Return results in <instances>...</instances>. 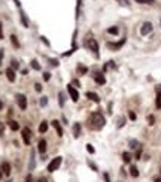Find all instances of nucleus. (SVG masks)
Listing matches in <instances>:
<instances>
[{
  "label": "nucleus",
  "instance_id": "54",
  "mask_svg": "<svg viewBox=\"0 0 161 182\" xmlns=\"http://www.w3.org/2000/svg\"><path fill=\"white\" fill-rule=\"evenodd\" d=\"M2 175H3V173H2V170H0V179H2Z\"/></svg>",
  "mask_w": 161,
  "mask_h": 182
},
{
  "label": "nucleus",
  "instance_id": "25",
  "mask_svg": "<svg viewBox=\"0 0 161 182\" xmlns=\"http://www.w3.org/2000/svg\"><path fill=\"white\" fill-rule=\"evenodd\" d=\"M139 146H140V143H139L137 140H130V148L136 149V148H139Z\"/></svg>",
  "mask_w": 161,
  "mask_h": 182
},
{
  "label": "nucleus",
  "instance_id": "32",
  "mask_svg": "<svg viewBox=\"0 0 161 182\" xmlns=\"http://www.w3.org/2000/svg\"><path fill=\"white\" fill-rule=\"evenodd\" d=\"M148 121H149V124L152 125V124L155 123V117H154V115H149V117H148Z\"/></svg>",
  "mask_w": 161,
  "mask_h": 182
},
{
  "label": "nucleus",
  "instance_id": "55",
  "mask_svg": "<svg viewBox=\"0 0 161 182\" xmlns=\"http://www.w3.org/2000/svg\"><path fill=\"white\" fill-rule=\"evenodd\" d=\"M8 182H11V181H8Z\"/></svg>",
  "mask_w": 161,
  "mask_h": 182
},
{
  "label": "nucleus",
  "instance_id": "2",
  "mask_svg": "<svg viewBox=\"0 0 161 182\" xmlns=\"http://www.w3.org/2000/svg\"><path fill=\"white\" fill-rule=\"evenodd\" d=\"M87 46L91 49L93 52H94V55L98 58V55H100V54H98V43H97V40L96 39H88L87 40Z\"/></svg>",
  "mask_w": 161,
  "mask_h": 182
},
{
  "label": "nucleus",
  "instance_id": "41",
  "mask_svg": "<svg viewBox=\"0 0 161 182\" xmlns=\"http://www.w3.org/2000/svg\"><path fill=\"white\" fill-rule=\"evenodd\" d=\"M51 64H52V66H58V60H54V58H51Z\"/></svg>",
  "mask_w": 161,
  "mask_h": 182
},
{
  "label": "nucleus",
  "instance_id": "3",
  "mask_svg": "<svg viewBox=\"0 0 161 182\" xmlns=\"http://www.w3.org/2000/svg\"><path fill=\"white\" fill-rule=\"evenodd\" d=\"M61 161H63V158H61V157L54 158V160L48 164V172H55V170L61 166Z\"/></svg>",
  "mask_w": 161,
  "mask_h": 182
},
{
  "label": "nucleus",
  "instance_id": "37",
  "mask_svg": "<svg viewBox=\"0 0 161 182\" xmlns=\"http://www.w3.org/2000/svg\"><path fill=\"white\" fill-rule=\"evenodd\" d=\"M3 39V24L0 22V40Z\"/></svg>",
  "mask_w": 161,
  "mask_h": 182
},
{
  "label": "nucleus",
  "instance_id": "14",
  "mask_svg": "<svg viewBox=\"0 0 161 182\" xmlns=\"http://www.w3.org/2000/svg\"><path fill=\"white\" fill-rule=\"evenodd\" d=\"M79 136H80V124L75 123L73 124V137H75V139H78Z\"/></svg>",
  "mask_w": 161,
  "mask_h": 182
},
{
  "label": "nucleus",
  "instance_id": "31",
  "mask_svg": "<svg viewBox=\"0 0 161 182\" xmlns=\"http://www.w3.org/2000/svg\"><path fill=\"white\" fill-rule=\"evenodd\" d=\"M51 79V73L49 72H45L43 73V81H49Z\"/></svg>",
  "mask_w": 161,
  "mask_h": 182
},
{
  "label": "nucleus",
  "instance_id": "1",
  "mask_svg": "<svg viewBox=\"0 0 161 182\" xmlns=\"http://www.w3.org/2000/svg\"><path fill=\"white\" fill-rule=\"evenodd\" d=\"M106 124V119L102 115V112H93L91 117H89V127L93 130H100L103 128Z\"/></svg>",
  "mask_w": 161,
  "mask_h": 182
},
{
  "label": "nucleus",
  "instance_id": "48",
  "mask_svg": "<svg viewBox=\"0 0 161 182\" xmlns=\"http://www.w3.org/2000/svg\"><path fill=\"white\" fill-rule=\"evenodd\" d=\"M3 128H5V127H3V124H0V136L3 134Z\"/></svg>",
  "mask_w": 161,
  "mask_h": 182
},
{
  "label": "nucleus",
  "instance_id": "36",
  "mask_svg": "<svg viewBox=\"0 0 161 182\" xmlns=\"http://www.w3.org/2000/svg\"><path fill=\"white\" fill-rule=\"evenodd\" d=\"M128 117H130V119H133V121L136 119V114H134L133 110H130V112H128Z\"/></svg>",
  "mask_w": 161,
  "mask_h": 182
},
{
  "label": "nucleus",
  "instance_id": "49",
  "mask_svg": "<svg viewBox=\"0 0 161 182\" xmlns=\"http://www.w3.org/2000/svg\"><path fill=\"white\" fill-rule=\"evenodd\" d=\"M72 84H73V85H76V87H78V85H79V81H78V79H73V82H72Z\"/></svg>",
  "mask_w": 161,
  "mask_h": 182
},
{
  "label": "nucleus",
  "instance_id": "53",
  "mask_svg": "<svg viewBox=\"0 0 161 182\" xmlns=\"http://www.w3.org/2000/svg\"><path fill=\"white\" fill-rule=\"evenodd\" d=\"M154 182H161V178H157V179H155Z\"/></svg>",
  "mask_w": 161,
  "mask_h": 182
},
{
  "label": "nucleus",
  "instance_id": "34",
  "mask_svg": "<svg viewBox=\"0 0 161 182\" xmlns=\"http://www.w3.org/2000/svg\"><path fill=\"white\" fill-rule=\"evenodd\" d=\"M34 167V154L31 152V161H30V170Z\"/></svg>",
  "mask_w": 161,
  "mask_h": 182
},
{
  "label": "nucleus",
  "instance_id": "19",
  "mask_svg": "<svg viewBox=\"0 0 161 182\" xmlns=\"http://www.w3.org/2000/svg\"><path fill=\"white\" fill-rule=\"evenodd\" d=\"M130 175H131L133 178H137V176H139V170H137L136 166H131V167H130Z\"/></svg>",
  "mask_w": 161,
  "mask_h": 182
},
{
  "label": "nucleus",
  "instance_id": "4",
  "mask_svg": "<svg viewBox=\"0 0 161 182\" xmlns=\"http://www.w3.org/2000/svg\"><path fill=\"white\" fill-rule=\"evenodd\" d=\"M21 136H23V140H24V143L25 145H30V142H31V132H30V128H23L21 130Z\"/></svg>",
  "mask_w": 161,
  "mask_h": 182
},
{
  "label": "nucleus",
  "instance_id": "45",
  "mask_svg": "<svg viewBox=\"0 0 161 182\" xmlns=\"http://www.w3.org/2000/svg\"><path fill=\"white\" fill-rule=\"evenodd\" d=\"M12 69H18V63L15 61V60H14V61H12Z\"/></svg>",
  "mask_w": 161,
  "mask_h": 182
},
{
  "label": "nucleus",
  "instance_id": "35",
  "mask_svg": "<svg viewBox=\"0 0 161 182\" xmlns=\"http://www.w3.org/2000/svg\"><path fill=\"white\" fill-rule=\"evenodd\" d=\"M88 166H89V167H91V169H93L94 172H97V166H96V164H94V163H91V161H88Z\"/></svg>",
  "mask_w": 161,
  "mask_h": 182
},
{
  "label": "nucleus",
  "instance_id": "44",
  "mask_svg": "<svg viewBox=\"0 0 161 182\" xmlns=\"http://www.w3.org/2000/svg\"><path fill=\"white\" fill-rule=\"evenodd\" d=\"M124 124H125V119H124V118H119V124H118V125H119V127H122Z\"/></svg>",
  "mask_w": 161,
  "mask_h": 182
},
{
  "label": "nucleus",
  "instance_id": "51",
  "mask_svg": "<svg viewBox=\"0 0 161 182\" xmlns=\"http://www.w3.org/2000/svg\"><path fill=\"white\" fill-rule=\"evenodd\" d=\"M15 3H16V6H18V7H20V6H21V3H20V0H15Z\"/></svg>",
  "mask_w": 161,
  "mask_h": 182
},
{
  "label": "nucleus",
  "instance_id": "7",
  "mask_svg": "<svg viewBox=\"0 0 161 182\" xmlns=\"http://www.w3.org/2000/svg\"><path fill=\"white\" fill-rule=\"evenodd\" d=\"M152 31V24L151 22H143L142 29H140V34L142 36H146V34H149Z\"/></svg>",
  "mask_w": 161,
  "mask_h": 182
},
{
  "label": "nucleus",
  "instance_id": "17",
  "mask_svg": "<svg viewBox=\"0 0 161 182\" xmlns=\"http://www.w3.org/2000/svg\"><path fill=\"white\" fill-rule=\"evenodd\" d=\"M45 151H46V140L40 139L39 140V152L40 154H45Z\"/></svg>",
  "mask_w": 161,
  "mask_h": 182
},
{
  "label": "nucleus",
  "instance_id": "8",
  "mask_svg": "<svg viewBox=\"0 0 161 182\" xmlns=\"http://www.w3.org/2000/svg\"><path fill=\"white\" fill-rule=\"evenodd\" d=\"M0 170H2L3 175L9 176V175H11V164H9L8 161H3V163H2V166H0Z\"/></svg>",
  "mask_w": 161,
  "mask_h": 182
},
{
  "label": "nucleus",
  "instance_id": "42",
  "mask_svg": "<svg viewBox=\"0 0 161 182\" xmlns=\"http://www.w3.org/2000/svg\"><path fill=\"white\" fill-rule=\"evenodd\" d=\"M104 182H111V178H109V173H104Z\"/></svg>",
  "mask_w": 161,
  "mask_h": 182
},
{
  "label": "nucleus",
  "instance_id": "12",
  "mask_svg": "<svg viewBox=\"0 0 161 182\" xmlns=\"http://www.w3.org/2000/svg\"><path fill=\"white\" fill-rule=\"evenodd\" d=\"M124 43H125V39H121L118 43H112V42H109V43H107V48H111V49H119V48L124 45Z\"/></svg>",
  "mask_w": 161,
  "mask_h": 182
},
{
  "label": "nucleus",
  "instance_id": "52",
  "mask_svg": "<svg viewBox=\"0 0 161 182\" xmlns=\"http://www.w3.org/2000/svg\"><path fill=\"white\" fill-rule=\"evenodd\" d=\"M2 109H3V102L0 100V110H2Z\"/></svg>",
  "mask_w": 161,
  "mask_h": 182
},
{
  "label": "nucleus",
  "instance_id": "11",
  "mask_svg": "<svg viewBox=\"0 0 161 182\" xmlns=\"http://www.w3.org/2000/svg\"><path fill=\"white\" fill-rule=\"evenodd\" d=\"M94 81H96L98 85H104V84H106V78H104V75H102V73H96V75H94Z\"/></svg>",
  "mask_w": 161,
  "mask_h": 182
},
{
  "label": "nucleus",
  "instance_id": "28",
  "mask_svg": "<svg viewBox=\"0 0 161 182\" xmlns=\"http://www.w3.org/2000/svg\"><path fill=\"white\" fill-rule=\"evenodd\" d=\"M87 151H88L89 154H94V152H96V149H94V146H93V145H89V143L87 145Z\"/></svg>",
  "mask_w": 161,
  "mask_h": 182
},
{
  "label": "nucleus",
  "instance_id": "46",
  "mask_svg": "<svg viewBox=\"0 0 161 182\" xmlns=\"http://www.w3.org/2000/svg\"><path fill=\"white\" fill-rule=\"evenodd\" d=\"M121 5H128V0H118Z\"/></svg>",
  "mask_w": 161,
  "mask_h": 182
},
{
  "label": "nucleus",
  "instance_id": "5",
  "mask_svg": "<svg viewBox=\"0 0 161 182\" xmlns=\"http://www.w3.org/2000/svg\"><path fill=\"white\" fill-rule=\"evenodd\" d=\"M67 91H69V96H70V99L73 100V102H78L79 100V93H78V90L75 88L73 85H67Z\"/></svg>",
  "mask_w": 161,
  "mask_h": 182
},
{
  "label": "nucleus",
  "instance_id": "27",
  "mask_svg": "<svg viewBox=\"0 0 161 182\" xmlns=\"http://www.w3.org/2000/svg\"><path fill=\"white\" fill-rule=\"evenodd\" d=\"M137 3H142V5H152L154 0H136Z\"/></svg>",
  "mask_w": 161,
  "mask_h": 182
},
{
  "label": "nucleus",
  "instance_id": "26",
  "mask_svg": "<svg viewBox=\"0 0 161 182\" xmlns=\"http://www.w3.org/2000/svg\"><path fill=\"white\" fill-rule=\"evenodd\" d=\"M118 27H111V29H107V33L109 34H118Z\"/></svg>",
  "mask_w": 161,
  "mask_h": 182
},
{
  "label": "nucleus",
  "instance_id": "23",
  "mask_svg": "<svg viewBox=\"0 0 161 182\" xmlns=\"http://www.w3.org/2000/svg\"><path fill=\"white\" fill-rule=\"evenodd\" d=\"M30 64H31V67L34 69V70H40V64L38 63V60H31Z\"/></svg>",
  "mask_w": 161,
  "mask_h": 182
},
{
  "label": "nucleus",
  "instance_id": "24",
  "mask_svg": "<svg viewBox=\"0 0 161 182\" xmlns=\"http://www.w3.org/2000/svg\"><path fill=\"white\" fill-rule=\"evenodd\" d=\"M78 72H79V75H85L88 72V69L85 66H78Z\"/></svg>",
  "mask_w": 161,
  "mask_h": 182
},
{
  "label": "nucleus",
  "instance_id": "33",
  "mask_svg": "<svg viewBox=\"0 0 161 182\" xmlns=\"http://www.w3.org/2000/svg\"><path fill=\"white\" fill-rule=\"evenodd\" d=\"M40 105H42V106L48 105V99H46V97H42V99H40Z\"/></svg>",
  "mask_w": 161,
  "mask_h": 182
},
{
  "label": "nucleus",
  "instance_id": "10",
  "mask_svg": "<svg viewBox=\"0 0 161 182\" xmlns=\"http://www.w3.org/2000/svg\"><path fill=\"white\" fill-rule=\"evenodd\" d=\"M51 124H52V127H54V128H55V132H57V134H58V136L61 137V136H63V128H61V124H60V121H57V119H54V121H52V123H51Z\"/></svg>",
  "mask_w": 161,
  "mask_h": 182
},
{
  "label": "nucleus",
  "instance_id": "30",
  "mask_svg": "<svg viewBox=\"0 0 161 182\" xmlns=\"http://www.w3.org/2000/svg\"><path fill=\"white\" fill-rule=\"evenodd\" d=\"M80 3H82V0H78V5H76V18H79V7H80Z\"/></svg>",
  "mask_w": 161,
  "mask_h": 182
},
{
  "label": "nucleus",
  "instance_id": "50",
  "mask_svg": "<svg viewBox=\"0 0 161 182\" xmlns=\"http://www.w3.org/2000/svg\"><path fill=\"white\" fill-rule=\"evenodd\" d=\"M25 182H31V175H29V176H27V179H25Z\"/></svg>",
  "mask_w": 161,
  "mask_h": 182
},
{
  "label": "nucleus",
  "instance_id": "15",
  "mask_svg": "<svg viewBox=\"0 0 161 182\" xmlns=\"http://www.w3.org/2000/svg\"><path fill=\"white\" fill-rule=\"evenodd\" d=\"M87 97H88L89 100L96 102V103H98V102H100V97H98L96 93H93V91H88V93H87Z\"/></svg>",
  "mask_w": 161,
  "mask_h": 182
},
{
  "label": "nucleus",
  "instance_id": "16",
  "mask_svg": "<svg viewBox=\"0 0 161 182\" xmlns=\"http://www.w3.org/2000/svg\"><path fill=\"white\" fill-rule=\"evenodd\" d=\"M20 18H21V22H23L24 27H25V29H29V25H30V24H29V20H27V16H25V14H24L23 11L20 12Z\"/></svg>",
  "mask_w": 161,
  "mask_h": 182
},
{
  "label": "nucleus",
  "instance_id": "43",
  "mask_svg": "<svg viewBox=\"0 0 161 182\" xmlns=\"http://www.w3.org/2000/svg\"><path fill=\"white\" fill-rule=\"evenodd\" d=\"M40 39H42V42L45 43V45H49V42H48V39H46V37H45V36H42Z\"/></svg>",
  "mask_w": 161,
  "mask_h": 182
},
{
  "label": "nucleus",
  "instance_id": "38",
  "mask_svg": "<svg viewBox=\"0 0 161 182\" xmlns=\"http://www.w3.org/2000/svg\"><path fill=\"white\" fill-rule=\"evenodd\" d=\"M34 88H36V91H38V93H40V91H42V85H40V84H36Z\"/></svg>",
  "mask_w": 161,
  "mask_h": 182
},
{
  "label": "nucleus",
  "instance_id": "40",
  "mask_svg": "<svg viewBox=\"0 0 161 182\" xmlns=\"http://www.w3.org/2000/svg\"><path fill=\"white\" fill-rule=\"evenodd\" d=\"M3 55H5L3 49H0V66H2V61H3Z\"/></svg>",
  "mask_w": 161,
  "mask_h": 182
},
{
  "label": "nucleus",
  "instance_id": "13",
  "mask_svg": "<svg viewBox=\"0 0 161 182\" xmlns=\"http://www.w3.org/2000/svg\"><path fill=\"white\" fill-rule=\"evenodd\" d=\"M6 78L9 79V82H14V81H15V72H14L12 67L6 69Z\"/></svg>",
  "mask_w": 161,
  "mask_h": 182
},
{
  "label": "nucleus",
  "instance_id": "22",
  "mask_svg": "<svg viewBox=\"0 0 161 182\" xmlns=\"http://www.w3.org/2000/svg\"><path fill=\"white\" fill-rule=\"evenodd\" d=\"M11 40H12V45H14L15 48H20V42H18V39H16L15 34H12V36H11Z\"/></svg>",
  "mask_w": 161,
  "mask_h": 182
},
{
  "label": "nucleus",
  "instance_id": "39",
  "mask_svg": "<svg viewBox=\"0 0 161 182\" xmlns=\"http://www.w3.org/2000/svg\"><path fill=\"white\" fill-rule=\"evenodd\" d=\"M140 155H142V149L137 148V152H136V158H137V160H140Z\"/></svg>",
  "mask_w": 161,
  "mask_h": 182
},
{
  "label": "nucleus",
  "instance_id": "29",
  "mask_svg": "<svg viewBox=\"0 0 161 182\" xmlns=\"http://www.w3.org/2000/svg\"><path fill=\"white\" fill-rule=\"evenodd\" d=\"M58 97H60V106H64V94L60 93V94H58Z\"/></svg>",
  "mask_w": 161,
  "mask_h": 182
},
{
  "label": "nucleus",
  "instance_id": "47",
  "mask_svg": "<svg viewBox=\"0 0 161 182\" xmlns=\"http://www.w3.org/2000/svg\"><path fill=\"white\" fill-rule=\"evenodd\" d=\"M36 182H48V181H46V179H45V178H39V179H38V181H36Z\"/></svg>",
  "mask_w": 161,
  "mask_h": 182
},
{
  "label": "nucleus",
  "instance_id": "18",
  "mask_svg": "<svg viewBox=\"0 0 161 182\" xmlns=\"http://www.w3.org/2000/svg\"><path fill=\"white\" fill-rule=\"evenodd\" d=\"M46 130H48V123L46 121H42L40 123V125H39V133H46Z\"/></svg>",
  "mask_w": 161,
  "mask_h": 182
},
{
  "label": "nucleus",
  "instance_id": "9",
  "mask_svg": "<svg viewBox=\"0 0 161 182\" xmlns=\"http://www.w3.org/2000/svg\"><path fill=\"white\" fill-rule=\"evenodd\" d=\"M155 93H157L155 106H157V109H161V85H157V88H155Z\"/></svg>",
  "mask_w": 161,
  "mask_h": 182
},
{
  "label": "nucleus",
  "instance_id": "21",
  "mask_svg": "<svg viewBox=\"0 0 161 182\" xmlns=\"http://www.w3.org/2000/svg\"><path fill=\"white\" fill-rule=\"evenodd\" d=\"M122 160H124V163H130L131 161V154L130 152H124L122 154Z\"/></svg>",
  "mask_w": 161,
  "mask_h": 182
},
{
  "label": "nucleus",
  "instance_id": "20",
  "mask_svg": "<svg viewBox=\"0 0 161 182\" xmlns=\"http://www.w3.org/2000/svg\"><path fill=\"white\" fill-rule=\"evenodd\" d=\"M9 127H11V130H14V132H16V130L20 128V124H18L16 121H9Z\"/></svg>",
  "mask_w": 161,
  "mask_h": 182
},
{
  "label": "nucleus",
  "instance_id": "6",
  "mask_svg": "<svg viewBox=\"0 0 161 182\" xmlns=\"http://www.w3.org/2000/svg\"><path fill=\"white\" fill-rule=\"evenodd\" d=\"M16 103H18V106L21 108V110L27 109V97L24 94H16Z\"/></svg>",
  "mask_w": 161,
  "mask_h": 182
}]
</instances>
